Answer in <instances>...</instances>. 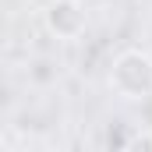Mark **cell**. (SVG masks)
Returning a JSON list of instances; mask_svg holds the SVG:
<instances>
[{"label": "cell", "instance_id": "obj_1", "mask_svg": "<svg viewBox=\"0 0 152 152\" xmlns=\"http://www.w3.org/2000/svg\"><path fill=\"white\" fill-rule=\"evenodd\" d=\"M113 85L124 99H142L152 92V60L145 53H124L113 67Z\"/></svg>", "mask_w": 152, "mask_h": 152}]
</instances>
